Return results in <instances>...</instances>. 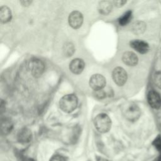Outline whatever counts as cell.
Segmentation results:
<instances>
[{
	"label": "cell",
	"instance_id": "30bf717a",
	"mask_svg": "<svg viewBox=\"0 0 161 161\" xmlns=\"http://www.w3.org/2000/svg\"><path fill=\"white\" fill-rule=\"evenodd\" d=\"M85 64L83 60L80 58L73 59L69 64V69L70 71L75 74H80L84 69Z\"/></svg>",
	"mask_w": 161,
	"mask_h": 161
},
{
	"label": "cell",
	"instance_id": "2e32d148",
	"mask_svg": "<svg viewBox=\"0 0 161 161\" xmlns=\"http://www.w3.org/2000/svg\"><path fill=\"white\" fill-rule=\"evenodd\" d=\"M146 29V25L143 21H137L132 25V31L136 35L142 34Z\"/></svg>",
	"mask_w": 161,
	"mask_h": 161
},
{
	"label": "cell",
	"instance_id": "44dd1931",
	"mask_svg": "<svg viewBox=\"0 0 161 161\" xmlns=\"http://www.w3.org/2000/svg\"><path fill=\"white\" fill-rule=\"evenodd\" d=\"M49 161H67V158L60 155H55L51 157Z\"/></svg>",
	"mask_w": 161,
	"mask_h": 161
},
{
	"label": "cell",
	"instance_id": "d6986e66",
	"mask_svg": "<svg viewBox=\"0 0 161 161\" xmlns=\"http://www.w3.org/2000/svg\"><path fill=\"white\" fill-rule=\"evenodd\" d=\"M153 82L155 86L161 89V71L155 72L153 77Z\"/></svg>",
	"mask_w": 161,
	"mask_h": 161
},
{
	"label": "cell",
	"instance_id": "9c48e42d",
	"mask_svg": "<svg viewBox=\"0 0 161 161\" xmlns=\"http://www.w3.org/2000/svg\"><path fill=\"white\" fill-rule=\"evenodd\" d=\"M130 45L131 48L142 54H145L149 51L148 44L143 40H133L130 42Z\"/></svg>",
	"mask_w": 161,
	"mask_h": 161
},
{
	"label": "cell",
	"instance_id": "4316f807",
	"mask_svg": "<svg viewBox=\"0 0 161 161\" xmlns=\"http://www.w3.org/2000/svg\"><path fill=\"white\" fill-rule=\"evenodd\" d=\"M158 161H161V152H160V155H159V157H158Z\"/></svg>",
	"mask_w": 161,
	"mask_h": 161
},
{
	"label": "cell",
	"instance_id": "d4e9b609",
	"mask_svg": "<svg viewBox=\"0 0 161 161\" xmlns=\"http://www.w3.org/2000/svg\"><path fill=\"white\" fill-rule=\"evenodd\" d=\"M96 161H111L108 159H106L105 158H103V157H99V156H97L96 157Z\"/></svg>",
	"mask_w": 161,
	"mask_h": 161
},
{
	"label": "cell",
	"instance_id": "7a4b0ae2",
	"mask_svg": "<svg viewBox=\"0 0 161 161\" xmlns=\"http://www.w3.org/2000/svg\"><path fill=\"white\" fill-rule=\"evenodd\" d=\"M78 100L75 94H69L63 96L59 102L60 108L62 111L66 113L73 111L77 106Z\"/></svg>",
	"mask_w": 161,
	"mask_h": 161
},
{
	"label": "cell",
	"instance_id": "4fadbf2b",
	"mask_svg": "<svg viewBox=\"0 0 161 161\" xmlns=\"http://www.w3.org/2000/svg\"><path fill=\"white\" fill-rule=\"evenodd\" d=\"M12 14L11 9L6 6H1L0 8V20L2 23H6L9 21L11 19Z\"/></svg>",
	"mask_w": 161,
	"mask_h": 161
},
{
	"label": "cell",
	"instance_id": "7402d4cb",
	"mask_svg": "<svg viewBox=\"0 0 161 161\" xmlns=\"http://www.w3.org/2000/svg\"><path fill=\"white\" fill-rule=\"evenodd\" d=\"M106 95V94L105 93L104 91H103V90H99V91H96V96L99 99H103L105 97Z\"/></svg>",
	"mask_w": 161,
	"mask_h": 161
},
{
	"label": "cell",
	"instance_id": "e0dca14e",
	"mask_svg": "<svg viewBox=\"0 0 161 161\" xmlns=\"http://www.w3.org/2000/svg\"><path fill=\"white\" fill-rule=\"evenodd\" d=\"M132 18V12L131 11L129 10L125 13L119 19H118V23L121 26H125L126 25Z\"/></svg>",
	"mask_w": 161,
	"mask_h": 161
},
{
	"label": "cell",
	"instance_id": "6da1fadb",
	"mask_svg": "<svg viewBox=\"0 0 161 161\" xmlns=\"http://www.w3.org/2000/svg\"><path fill=\"white\" fill-rule=\"evenodd\" d=\"M122 113L125 118L130 121H136L141 115L140 108L133 103L125 104L123 107Z\"/></svg>",
	"mask_w": 161,
	"mask_h": 161
},
{
	"label": "cell",
	"instance_id": "603a6c76",
	"mask_svg": "<svg viewBox=\"0 0 161 161\" xmlns=\"http://www.w3.org/2000/svg\"><path fill=\"white\" fill-rule=\"evenodd\" d=\"M126 3V1H123V0H119V1H113L114 4L116 6L118 7V8L123 6Z\"/></svg>",
	"mask_w": 161,
	"mask_h": 161
},
{
	"label": "cell",
	"instance_id": "cb8c5ba5",
	"mask_svg": "<svg viewBox=\"0 0 161 161\" xmlns=\"http://www.w3.org/2000/svg\"><path fill=\"white\" fill-rule=\"evenodd\" d=\"M32 1H20L21 4L23 6H28L29 5L31 4Z\"/></svg>",
	"mask_w": 161,
	"mask_h": 161
},
{
	"label": "cell",
	"instance_id": "484cf974",
	"mask_svg": "<svg viewBox=\"0 0 161 161\" xmlns=\"http://www.w3.org/2000/svg\"><path fill=\"white\" fill-rule=\"evenodd\" d=\"M23 161H35V160H33V159L31 158H25Z\"/></svg>",
	"mask_w": 161,
	"mask_h": 161
},
{
	"label": "cell",
	"instance_id": "ac0fdd59",
	"mask_svg": "<svg viewBox=\"0 0 161 161\" xmlns=\"http://www.w3.org/2000/svg\"><path fill=\"white\" fill-rule=\"evenodd\" d=\"M64 52L66 56L70 57L74 52V45L71 43H67L64 47Z\"/></svg>",
	"mask_w": 161,
	"mask_h": 161
},
{
	"label": "cell",
	"instance_id": "9a60e30c",
	"mask_svg": "<svg viewBox=\"0 0 161 161\" xmlns=\"http://www.w3.org/2000/svg\"><path fill=\"white\" fill-rule=\"evenodd\" d=\"M13 127L12 121L8 118H4L1 121V133L3 135L9 134Z\"/></svg>",
	"mask_w": 161,
	"mask_h": 161
},
{
	"label": "cell",
	"instance_id": "5b68a950",
	"mask_svg": "<svg viewBox=\"0 0 161 161\" xmlns=\"http://www.w3.org/2000/svg\"><path fill=\"white\" fill-rule=\"evenodd\" d=\"M112 77L114 82L119 86H123L127 80V73L125 69L120 67L114 69L112 72Z\"/></svg>",
	"mask_w": 161,
	"mask_h": 161
},
{
	"label": "cell",
	"instance_id": "8fae6325",
	"mask_svg": "<svg viewBox=\"0 0 161 161\" xmlns=\"http://www.w3.org/2000/svg\"><path fill=\"white\" fill-rule=\"evenodd\" d=\"M32 138V133L30 130L27 128L21 129L17 135L18 141L21 143H28Z\"/></svg>",
	"mask_w": 161,
	"mask_h": 161
},
{
	"label": "cell",
	"instance_id": "3957f363",
	"mask_svg": "<svg viewBox=\"0 0 161 161\" xmlns=\"http://www.w3.org/2000/svg\"><path fill=\"white\" fill-rule=\"evenodd\" d=\"M94 124L96 130L100 133L108 132L111 126V120L105 113L97 114L94 120Z\"/></svg>",
	"mask_w": 161,
	"mask_h": 161
},
{
	"label": "cell",
	"instance_id": "52a82bcc",
	"mask_svg": "<svg viewBox=\"0 0 161 161\" xmlns=\"http://www.w3.org/2000/svg\"><path fill=\"white\" fill-rule=\"evenodd\" d=\"M83 23V16L78 11H72L69 16V23L74 29L80 28Z\"/></svg>",
	"mask_w": 161,
	"mask_h": 161
},
{
	"label": "cell",
	"instance_id": "8992f818",
	"mask_svg": "<svg viewBox=\"0 0 161 161\" xmlns=\"http://www.w3.org/2000/svg\"><path fill=\"white\" fill-rule=\"evenodd\" d=\"M106 83L104 77L99 74L92 75L89 79V85L95 91L102 90L105 87Z\"/></svg>",
	"mask_w": 161,
	"mask_h": 161
},
{
	"label": "cell",
	"instance_id": "7c38bea8",
	"mask_svg": "<svg viewBox=\"0 0 161 161\" xmlns=\"http://www.w3.org/2000/svg\"><path fill=\"white\" fill-rule=\"evenodd\" d=\"M123 62L127 65L135 66L138 62V58L136 55L132 52H126L122 56Z\"/></svg>",
	"mask_w": 161,
	"mask_h": 161
},
{
	"label": "cell",
	"instance_id": "5bb4252c",
	"mask_svg": "<svg viewBox=\"0 0 161 161\" xmlns=\"http://www.w3.org/2000/svg\"><path fill=\"white\" fill-rule=\"evenodd\" d=\"M112 3L109 1H102L98 4L99 12L104 15L109 14L112 9Z\"/></svg>",
	"mask_w": 161,
	"mask_h": 161
},
{
	"label": "cell",
	"instance_id": "ffe728a7",
	"mask_svg": "<svg viewBox=\"0 0 161 161\" xmlns=\"http://www.w3.org/2000/svg\"><path fill=\"white\" fill-rule=\"evenodd\" d=\"M153 145L159 152H161V136L158 135L153 141Z\"/></svg>",
	"mask_w": 161,
	"mask_h": 161
},
{
	"label": "cell",
	"instance_id": "277c9868",
	"mask_svg": "<svg viewBox=\"0 0 161 161\" xmlns=\"http://www.w3.org/2000/svg\"><path fill=\"white\" fill-rule=\"evenodd\" d=\"M28 66L31 74L35 77L41 76L44 72L45 65L43 62L38 58L31 59L29 62Z\"/></svg>",
	"mask_w": 161,
	"mask_h": 161
},
{
	"label": "cell",
	"instance_id": "ba28073f",
	"mask_svg": "<svg viewBox=\"0 0 161 161\" xmlns=\"http://www.w3.org/2000/svg\"><path fill=\"white\" fill-rule=\"evenodd\" d=\"M148 103L153 109H159L161 106V97L160 94L154 90H151L147 96Z\"/></svg>",
	"mask_w": 161,
	"mask_h": 161
}]
</instances>
